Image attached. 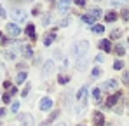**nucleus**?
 <instances>
[{
	"label": "nucleus",
	"instance_id": "nucleus-1",
	"mask_svg": "<svg viewBox=\"0 0 129 126\" xmlns=\"http://www.w3.org/2000/svg\"><path fill=\"white\" fill-rule=\"evenodd\" d=\"M87 49H89V42L87 40H79V42H75V44L72 46V54H73V58L82 60L84 54L87 53Z\"/></svg>",
	"mask_w": 129,
	"mask_h": 126
},
{
	"label": "nucleus",
	"instance_id": "nucleus-11",
	"mask_svg": "<svg viewBox=\"0 0 129 126\" xmlns=\"http://www.w3.org/2000/svg\"><path fill=\"white\" fill-rule=\"evenodd\" d=\"M82 21H84V23H87V25H94L96 16H94V14H84V16H82Z\"/></svg>",
	"mask_w": 129,
	"mask_h": 126
},
{
	"label": "nucleus",
	"instance_id": "nucleus-9",
	"mask_svg": "<svg viewBox=\"0 0 129 126\" xmlns=\"http://www.w3.org/2000/svg\"><path fill=\"white\" fill-rule=\"evenodd\" d=\"M19 119L21 121H26V126H33V117L30 114H19Z\"/></svg>",
	"mask_w": 129,
	"mask_h": 126
},
{
	"label": "nucleus",
	"instance_id": "nucleus-16",
	"mask_svg": "<svg viewBox=\"0 0 129 126\" xmlns=\"http://www.w3.org/2000/svg\"><path fill=\"white\" fill-rule=\"evenodd\" d=\"M26 33H28L31 39H35V26H33V25H28V26H26Z\"/></svg>",
	"mask_w": 129,
	"mask_h": 126
},
{
	"label": "nucleus",
	"instance_id": "nucleus-30",
	"mask_svg": "<svg viewBox=\"0 0 129 126\" xmlns=\"http://www.w3.org/2000/svg\"><path fill=\"white\" fill-rule=\"evenodd\" d=\"M122 18H124L126 21L129 19V11H122Z\"/></svg>",
	"mask_w": 129,
	"mask_h": 126
},
{
	"label": "nucleus",
	"instance_id": "nucleus-27",
	"mask_svg": "<svg viewBox=\"0 0 129 126\" xmlns=\"http://www.w3.org/2000/svg\"><path fill=\"white\" fill-rule=\"evenodd\" d=\"M2 100H4V102H11V93H5V95H2Z\"/></svg>",
	"mask_w": 129,
	"mask_h": 126
},
{
	"label": "nucleus",
	"instance_id": "nucleus-15",
	"mask_svg": "<svg viewBox=\"0 0 129 126\" xmlns=\"http://www.w3.org/2000/svg\"><path fill=\"white\" fill-rule=\"evenodd\" d=\"M52 40H54V32H52V33H49V35L44 39V46H51Z\"/></svg>",
	"mask_w": 129,
	"mask_h": 126
},
{
	"label": "nucleus",
	"instance_id": "nucleus-34",
	"mask_svg": "<svg viewBox=\"0 0 129 126\" xmlns=\"http://www.w3.org/2000/svg\"><path fill=\"white\" fill-rule=\"evenodd\" d=\"M56 116H58V112H52V114H51V117H49V121H52V119H56Z\"/></svg>",
	"mask_w": 129,
	"mask_h": 126
},
{
	"label": "nucleus",
	"instance_id": "nucleus-32",
	"mask_svg": "<svg viewBox=\"0 0 129 126\" xmlns=\"http://www.w3.org/2000/svg\"><path fill=\"white\" fill-rule=\"evenodd\" d=\"M18 109H19V103H18V102H14V103H12V110H14V112H16V110H18Z\"/></svg>",
	"mask_w": 129,
	"mask_h": 126
},
{
	"label": "nucleus",
	"instance_id": "nucleus-21",
	"mask_svg": "<svg viewBox=\"0 0 129 126\" xmlns=\"http://www.w3.org/2000/svg\"><path fill=\"white\" fill-rule=\"evenodd\" d=\"M58 81H59V84H66L68 81H70V77H68V75H59Z\"/></svg>",
	"mask_w": 129,
	"mask_h": 126
},
{
	"label": "nucleus",
	"instance_id": "nucleus-23",
	"mask_svg": "<svg viewBox=\"0 0 129 126\" xmlns=\"http://www.w3.org/2000/svg\"><path fill=\"white\" fill-rule=\"evenodd\" d=\"M115 53H117L119 56H122V54H124V47H122L120 44H119V46H115Z\"/></svg>",
	"mask_w": 129,
	"mask_h": 126
},
{
	"label": "nucleus",
	"instance_id": "nucleus-31",
	"mask_svg": "<svg viewBox=\"0 0 129 126\" xmlns=\"http://www.w3.org/2000/svg\"><path fill=\"white\" fill-rule=\"evenodd\" d=\"M28 93H30V86H26V88H24V89H23V96H26V95H28Z\"/></svg>",
	"mask_w": 129,
	"mask_h": 126
},
{
	"label": "nucleus",
	"instance_id": "nucleus-19",
	"mask_svg": "<svg viewBox=\"0 0 129 126\" xmlns=\"http://www.w3.org/2000/svg\"><path fill=\"white\" fill-rule=\"evenodd\" d=\"M92 96H94V100H96V102H100V100H101V91L96 88V89L92 91Z\"/></svg>",
	"mask_w": 129,
	"mask_h": 126
},
{
	"label": "nucleus",
	"instance_id": "nucleus-28",
	"mask_svg": "<svg viewBox=\"0 0 129 126\" xmlns=\"http://www.w3.org/2000/svg\"><path fill=\"white\" fill-rule=\"evenodd\" d=\"M122 81L126 84H129V72H124V75H122Z\"/></svg>",
	"mask_w": 129,
	"mask_h": 126
},
{
	"label": "nucleus",
	"instance_id": "nucleus-38",
	"mask_svg": "<svg viewBox=\"0 0 129 126\" xmlns=\"http://www.w3.org/2000/svg\"><path fill=\"white\" fill-rule=\"evenodd\" d=\"M4 39H5V37H4V35H2V33H0V42L4 40Z\"/></svg>",
	"mask_w": 129,
	"mask_h": 126
},
{
	"label": "nucleus",
	"instance_id": "nucleus-12",
	"mask_svg": "<svg viewBox=\"0 0 129 126\" xmlns=\"http://www.w3.org/2000/svg\"><path fill=\"white\" fill-rule=\"evenodd\" d=\"M100 47L103 49V51H112V44H110V40H101L100 42Z\"/></svg>",
	"mask_w": 129,
	"mask_h": 126
},
{
	"label": "nucleus",
	"instance_id": "nucleus-8",
	"mask_svg": "<svg viewBox=\"0 0 129 126\" xmlns=\"http://www.w3.org/2000/svg\"><path fill=\"white\" fill-rule=\"evenodd\" d=\"M51 107H52V100L51 98H44L42 102H40V109L42 110H49Z\"/></svg>",
	"mask_w": 129,
	"mask_h": 126
},
{
	"label": "nucleus",
	"instance_id": "nucleus-6",
	"mask_svg": "<svg viewBox=\"0 0 129 126\" xmlns=\"http://www.w3.org/2000/svg\"><path fill=\"white\" fill-rule=\"evenodd\" d=\"M92 119H94V124H98V126H101L103 123H105V117H103V114H101V112H94Z\"/></svg>",
	"mask_w": 129,
	"mask_h": 126
},
{
	"label": "nucleus",
	"instance_id": "nucleus-39",
	"mask_svg": "<svg viewBox=\"0 0 129 126\" xmlns=\"http://www.w3.org/2000/svg\"><path fill=\"white\" fill-rule=\"evenodd\" d=\"M40 126H49V123H42V124H40Z\"/></svg>",
	"mask_w": 129,
	"mask_h": 126
},
{
	"label": "nucleus",
	"instance_id": "nucleus-2",
	"mask_svg": "<svg viewBox=\"0 0 129 126\" xmlns=\"http://www.w3.org/2000/svg\"><path fill=\"white\" fill-rule=\"evenodd\" d=\"M7 33H9V35H12V37H18V35L21 33V30H19V26H18V25L9 23V25H7Z\"/></svg>",
	"mask_w": 129,
	"mask_h": 126
},
{
	"label": "nucleus",
	"instance_id": "nucleus-18",
	"mask_svg": "<svg viewBox=\"0 0 129 126\" xmlns=\"http://www.w3.org/2000/svg\"><path fill=\"white\" fill-rule=\"evenodd\" d=\"M92 32H94V33H103V32H105V26H101V25H94V26H92Z\"/></svg>",
	"mask_w": 129,
	"mask_h": 126
},
{
	"label": "nucleus",
	"instance_id": "nucleus-26",
	"mask_svg": "<svg viewBox=\"0 0 129 126\" xmlns=\"http://www.w3.org/2000/svg\"><path fill=\"white\" fill-rule=\"evenodd\" d=\"M4 54H5V58H9V60H12V58H14V51H5Z\"/></svg>",
	"mask_w": 129,
	"mask_h": 126
},
{
	"label": "nucleus",
	"instance_id": "nucleus-37",
	"mask_svg": "<svg viewBox=\"0 0 129 126\" xmlns=\"http://www.w3.org/2000/svg\"><path fill=\"white\" fill-rule=\"evenodd\" d=\"M4 114H5V110H4V109H0V116H4Z\"/></svg>",
	"mask_w": 129,
	"mask_h": 126
},
{
	"label": "nucleus",
	"instance_id": "nucleus-7",
	"mask_svg": "<svg viewBox=\"0 0 129 126\" xmlns=\"http://www.w3.org/2000/svg\"><path fill=\"white\" fill-rule=\"evenodd\" d=\"M115 88H117V81L115 79H110V81H107V82L103 84V89H108V91H112Z\"/></svg>",
	"mask_w": 129,
	"mask_h": 126
},
{
	"label": "nucleus",
	"instance_id": "nucleus-33",
	"mask_svg": "<svg viewBox=\"0 0 129 126\" xmlns=\"http://www.w3.org/2000/svg\"><path fill=\"white\" fill-rule=\"evenodd\" d=\"M68 25V19H61L59 21V26H66Z\"/></svg>",
	"mask_w": 129,
	"mask_h": 126
},
{
	"label": "nucleus",
	"instance_id": "nucleus-14",
	"mask_svg": "<svg viewBox=\"0 0 129 126\" xmlns=\"http://www.w3.org/2000/svg\"><path fill=\"white\" fill-rule=\"evenodd\" d=\"M86 93H87V86H82V88L79 89V93H77V98H79V100H84Z\"/></svg>",
	"mask_w": 129,
	"mask_h": 126
},
{
	"label": "nucleus",
	"instance_id": "nucleus-20",
	"mask_svg": "<svg viewBox=\"0 0 129 126\" xmlns=\"http://www.w3.org/2000/svg\"><path fill=\"white\" fill-rule=\"evenodd\" d=\"M105 19L107 21H115L117 19V14H115V12H108L107 16H105Z\"/></svg>",
	"mask_w": 129,
	"mask_h": 126
},
{
	"label": "nucleus",
	"instance_id": "nucleus-36",
	"mask_svg": "<svg viewBox=\"0 0 129 126\" xmlns=\"http://www.w3.org/2000/svg\"><path fill=\"white\" fill-rule=\"evenodd\" d=\"M103 60H105V58H103L101 54H98V56H96V61H103Z\"/></svg>",
	"mask_w": 129,
	"mask_h": 126
},
{
	"label": "nucleus",
	"instance_id": "nucleus-24",
	"mask_svg": "<svg viewBox=\"0 0 129 126\" xmlns=\"http://www.w3.org/2000/svg\"><path fill=\"white\" fill-rule=\"evenodd\" d=\"M122 67H124V63L120 61V60H117V61L113 63V68H115V70H120V68H122Z\"/></svg>",
	"mask_w": 129,
	"mask_h": 126
},
{
	"label": "nucleus",
	"instance_id": "nucleus-35",
	"mask_svg": "<svg viewBox=\"0 0 129 126\" xmlns=\"http://www.w3.org/2000/svg\"><path fill=\"white\" fill-rule=\"evenodd\" d=\"M0 16H2V18H5V11H4V7H2V5H0Z\"/></svg>",
	"mask_w": 129,
	"mask_h": 126
},
{
	"label": "nucleus",
	"instance_id": "nucleus-13",
	"mask_svg": "<svg viewBox=\"0 0 129 126\" xmlns=\"http://www.w3.org/2000/svg\"><path fill=\"white\" fill-rule=\"evenodd\" d=\"M70 5H72V2H58V7H59L61 12H66Z\"/></svg>",
	"mask_w": 129,
	"mask_h": 126
},
{
	"label": "nucleus",
	"instance_id": "nucleus-10",
	"mask_svg": "<svg viewBox=\"0 0 129 126\" xmlns=\"http://www.w3.org/2000/svg\"><path fill=\"white\" fill-rule=\"evenodd\" d=\"M21 53H23V56H26V58H31L33 56V51H31L30 46H21Z\"/></svg>",
	"mask_w": 129,
	"mask_h": 126
},
{
	"label": "nucleus",
	"instance_id": "nucleus-3",
	"mask_svg": "<svg viewBox=\"0 0 129 126\" xmlns=\"http://www.w3.org/2000/svg\"><path fill=\"white\" fill-rule=\"evenodd\" d=\"M52 70H54V61H45L44 63V72H42V75L44 77H47L49 74H52Z\"/></svg>",
	"mask_w": 129,
	"mask_h": 126
},
{
	"label": "nucleus",
	"instance_id": "nucleus-40",
	"mask_svg": "<svg viewBox=\"0 0 129 126\" xmlns=\"http://www.w3.org/2000/svg\"><path fill=\"white\" fill-rule=\"evenodd\" d=\"M58 126H66V124H64V123H61V124H58Z\"/></svg>",
	"mask_w": 129,
	"mask_h": 126
},
{
	"label": "nucleus",
	"instance_id": "nucleus-5",
	"mask_svg": "<svg viewBox=\"0 0 129 126\" xmlns=\"http://www.w3.org/2000/svg\"><path fill=\"white\" fill-rule=\"evenodd\" d=\"M122 95L120 93H115V95H112V96H108V100H107V107H113V105L119 102V98H120Z\"/></svg>",
	"mask_w": 129,
	"mask_h": 126
},
{
	"label": "nucleus",
	"instance_id": "nucleus-25",
	"mask_svg": "<svg viewBox=\"0 0 129 126\" xmlns=\"http://www.w3.org/2000/svg\"><path fill=\"white\" fill-rule=\"evenodd\" d=\"M120 35H122V32H120V30H113V32H112V39H119Z\"/></svg>",
	"mask_w": 129,
	"mask_h": 126
},
{
	"label": "nucleus",
	"instance_id": "nucleus-29",
	"mask_svg": "<svg viewBox=\"0 0 129 126\" xmlns=\"http://www.w3.org/2000/svg\"><path fill=\"white\" fill-rule=\"evenodd\" d=\"M92 75H94V77L101 75V70H100V68H94V70H92Z\"/></svg>",
	"mask_w": 129,
	"mask_h": 126
},
{
	"label": "nucleus",
	"instance_id": "nucleus-4",
	"mask_svg": "<svg viewBox=\"0 0 129 126\" xmlns=\"http://www.w3.org/2000/svg\"><path fill=\"white\" fill-rule=\"evenodd\" d=\"M12 19L16 21V23H21V21L26 19V12H24V11H16V12H12Z\"/></svg>",
	"mask_w": 129,
	"mask_h": 126
},
{
	"label": "nucleus",
	"instance_id": "nucleus-22",
	"mask_svg": "<svg viewBox=\"0 0 129 126\" xmlns=\"http://www.w3.org/2000/svg\"><path fill=\"white\" fill-rule=\"evenodd\" d=\"M86 65H87L86 60H79V63H77V68H79V70H84V67H86Z\"/></svg>",
	"mask_w": 129,
	"mask_h": 126
},
{
	"label": "nucleus",
	"instance_id": "nucleus-17",
	"mask_svg": "<svg viewBox=\"0 0 129 126\" xmlns=\"http://www.w3.org/2000/svg\"><path fill=\"white\" fill-rule=\"evenodd\" d=\"M24 79H26V72H19L18 77H16V84H21Z\"/></svg>",
	"mask_w": 129,
	"mask_h": 126
}]
</instances>
